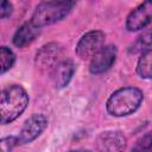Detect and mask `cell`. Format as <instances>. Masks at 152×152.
Instances as JSON below:
<instances>
[{
    "label": "cell",
    "instance_id": "2",
    "mask_svg": "<svg viewBox=\"0 0 152 152\" xmlns=\"http://www.w3.org/2000/svg\"><path fill=\"white\" fill-rule=\"evenodd\" d=\"M144 94L135 87H126L114 91L107 101V110L113 116H125L135 112L141 104Z\"/></svg>",
    "mask_w": 152,
    "mask_h": 152
},
{
    "label": "cell",
    "instance_id": "1",
    "mask_svg": "<svg viewBox=\"0 0 152 152\" xmlns=\"http://www.w3.org/2000/svg\"><path fill=\"white\" fill-rule=\"evenodd\" d=\"M27 104L28 95L21 86L13 84L0 90V124L6 125L14 121Z\"/></svg>",
    "mask_w": 152,
    "mask_h": 152
},
{
    "label": "cell",
    "instance_id": "12",
    "mask_svg": "<svg viewBox=\"0 0 152 152\" xmlns=\"http://www.w3.org/2000/svg\"><path fill=\"white\" fill-rule=\"evenodd\" d=\"M15 62L13 51L7 46H0V75L8 71Z\"/></svg>",
    "mask_w": 152,
    "mask_h": 152
},
{
    "label": "cell",
    "instance_id": "9",
    "mask_svg": "<svg viewBox=\"0 0 152 152\" xmlns=\"http://www.w3.org/2000/svg\"><path fill=\"white\" fill-rule=\"evenodd\" d=\"M59 57H61V48L57 44L51 43V44L43 46L38 51L36 62L40 69H52L53 70V68L59 63L58 62Z\"/></svg>",
    "mask_w": 152,
    "mask_h": 152
},
{
    "label": "cell",
    "instance_id": "5",
    "mask_svg": "<svg viewBox=\"0 0 152 152\" xmlns=\"http://www.w3.org/2000/svg\"><path fill=\"white\" fill-rule=\"evenodd\" d=\"M48 125V120L43 114H34L24 124L18 138L19 144H27L33 141L37 137L42 134Z\"/></svg>",
    "mask_w": 152,
    "mask_h": 152
},
{
    "label": "cell",
    "instance_id": "14",
    "mask_svg": "<svg viewBox=\"0 0 152 152\" xmlns=\"http://www.w3.org/2000/svg\"><path fill=\"white\" fill-rule=\"evenodd\" d=\"M132 152H151V134L146 133L142 138H140Z\"/></svg>",
    "mask_w": 152,
    "mask_h": 152
},
{
    "label": "cell",
    "instance_id": "15",
    "mask_svg": "<svg viewBox=\"0 0 152 152\" xmlns=\"http://www.w3.org/2000/svg\"><path fill=\"white\" fill-rule=\"evenodd\" d=\"M19 144L17 137H6L0 139V152H12L13 148Z\"/></svg>",
    "mask_w": 152,
    "mask_h": 152
},
{
    "label": "cell",
    "instance_id": "16",
    "mask_svg": "<svg viewBox=\"0 0 152 152\" xmlns=\"http://www.w3.org/2000/svg\"><path fill=\"white\" fill-rule=\"evenodd\" d=\"M12 11H13V6L10 1H0V19L10 17Z\"/></svg>",
    "mask_w": 152,
    "mask_h": 152
},
{
    "label": "cell",
    "instance_id": "17",
    "mask_svg": "<svg viewBox=\"0 0 152 152\" xmlns=\"http://www.w3.org/2000/svg\"><path fill=\"white\" fill-rule=\"evenodd\" d=\"M69 152H90L88 150H74V151H69Z\"/></svg>",
    "mask_w": 152,
    "mask_h": 152
},
{
    "label": "cell",
    "instance_id": "6",
    "mask_svg": "<svg viewBox=\"0 0 152 152\" xmlns=\"http://www.w3.org/2000/svg\"><path fill=\"white\" fill-rule=\"evenodd\" d=\"M125 147L126 138L116 131L103 132L96 139V148L99 152H124Z\"/></svg>",
    "mask_w": 152,
    "mask_h": 152
},
{
    "label": "cell",
    "instance_id": "8",
    "mask_svg": "<svg viewBox=\"0 0 152 152\" xmlns=\"http://www.w3.org/2000/svg\"><path fill=\"white\" fill-rule=\"evenodd\" d=\"M151 2L146 1L133 10L126 20V27L128 31H138L144 28L151 21Z\"/></svg>",
    "mask_w": 152,
    "mask_h": 152
},
{
    "label": "cell",
    "instance_id": "7",
    "mask_svg": "<svg viewBox=\"0 0 152 152\" xmlns=\"http://www.w3.org/2000/svg\"><path fill=\"white\" fill-rule=\"evenodd\" d=\"M116 58V48L113 45L103 46L97 53H95L91 58L89 70L91 74H102L107 71Z\"/></svg>",
    "mask_w": 152,
    "mask_h": 152
},
{
    "label": "cell",
    "instance_id": "4",
    "mask_svg": "<svg viewBox=\"0 0 152 152\" xmlns=\"http://www.w3.org/2000/svg\"><path fill=\"white\" fill-rule=\"evenodd\" d=\"M104 44V33L101 31H90L82 36L76 46V53L78 57L93 58L95 53H97Z\"/></svg>",
    "mask_w": 152,
    "mask_h": 152
},
{
    "label": "cell",
    "instance_id": "10",
    "mask_svg": "<svg viewBox=\"0 0 152 152\" xmlns=\"http://www.w3.org/2000/svg\"><path fill=\"white\" fill-rule=\"evenodd\" d=\"M74 71H75V65L69 59L61 61L52 70V77H53V82L56 87L63 88L68 86V83L70 82L74 75Z\"/></svg>",
    "mask_w": 152,
    "mask_h": 152
},
{
    "label": "cell",
    "instance_id": "13",
    "mask_svg": "<svg viewBox=\"0 0 152 152\" xmlns=\"http://www.w3.org/2000/svg\"><path fill=\"white\" fill-rule=\"evenodd\" d=\"M151 58H152L151 50H147L141 53L138 62V66H137V71L140 75V77H144V78L151 77Z\"/></svg>",
    "mask_w": 152,
    "mask_h": 152
},
{
    "label": "cell",
    "instance_id": "11",
    "mask_svg": "<svg viewBox=\"0 0 152 152\" xmlns=\"http://www.w3.org/2000/svg\"><path fill=\"white\" fill-rule=\"evenodd\" d=\"M38 34H39V27L34 26L31 21H27L17 30L13 37V43L18 48H24L31 44Z\"/></svg>",
    "mask_w": 152,
    "mask_h": 152
},
{
    "label": "cell",
    "instance_id": "3",
    "mask_svg": "<svg viewBox=\"0 0 152 152\" xmlns=\"http://www.w3.org/2000/svg\"><path fill=\"white\" fill-rule=\"evenodd\" d=\"M75 6V2L72 1H46L40 2L31 18V23L37 26H46L55 24L59 20H62L68 13L71 11V8Z\"/></svg>",
    "mask_w": 152,
    "mask_h": 152
}]
</instances>
